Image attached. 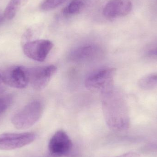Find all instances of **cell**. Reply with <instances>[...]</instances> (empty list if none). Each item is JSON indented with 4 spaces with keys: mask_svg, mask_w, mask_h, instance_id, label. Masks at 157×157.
Returning a JSON list of instances; mask_svg holds the SVG:
<instances>
[{
    "mask_svg": "<svg viewBox=\"0 0 157 157\" xmlns=\"http://www.w3.org/2000/svg\"><path fill=\"white\" fill-rule=\"evenodd\" d=\"M132 8L131 0H110L103 8V15L108 18L125 16Z\"/></svg>",
    "mask_w": 157,
    "mask_h": 157,
    "instance_id": "9c48e42d",
    "label": "cell"
},
{
    "mask_svg": "<svg viewBox=\"0 0 157 157\" xmlns=\"http://www.w3.org/2000/svg\"><path fill=\"white\" fill-rule=\"evenodd\" d=\"M48 147L51 156L61 157L70 154L72 148V143L64 131L59 130L51 138Z\"/></svg>",
    "mask_w": 157,
    "mask_h": 157,
    "instance_id": "52a82bcc",
    "label": "cell"
},
{
    "mask_svg": "<svg viewBox=\"0 0 157 157\" xmlns=\"http://www.w3.org/2000/svg\"><path fill=\"white\" fill-rule=\"evenodd\" d=\"M118 157H126V155Z\"/></svg>",
    "mask_w": 157,
    "mask_h": 157,
    "instance_id": "ac0fdd59",
    "label": "cell"
},
{
    "mask_svg": "<svg viewBox=\"0 0 157 157\" xmlns=\"http://www.w3.org/2000/svg\"><path fill=\"white\" fill-rule=\"evenodd\" d=\"M148 56L157 57V45L150 48L147 52Z\"/></svg>",
    "mask_w": 157,
    "mask_h": 157,
    "instance_id": "e0dca14e",
    "label": "cell"
},
{
    "mask_svg": "<svg viewBox=\"0 0 157 157\" xmlns=\"http://www.w3.org/2000/svg\"><path fill=\"white\" fill-rule=\"evenodd\" d=\"M138 85L140 88L144 90L157 89V73L150 74L139 79Z\"/></svg>",
    "mask_w": 157,
    "mask_h": 157,
    "instance_id": "4fadbf2b",
    "label": "cell"
},
{
    "mask_svg": "<svg viewBox=\"0 0 157 157\" xmlns=\"http://www.w3.org/2000/svg\"><path fill=\"white\" fill-rule=\"evenodd\" d=\"M2 76L6 85L15 88H25L29 84L27 68L21 66L10 68Z\"/></svg>",
    "mask_w": 157,
    "mask_h": 157,
    "instance_id": "ba28073f",
    "label": "cell"
},
{
    "mask_svg": "<svg viewBox=\"0 0 157 157\" xmlns=\"http://www.w3.org/2000/svg\"><path fill=\"white\" fill-rule=\"evenodd\" d=\"M115 70L104 68L96 70L90 74L85 80L86 87L92 91L103 92L113 88Z\"/></svg>",
    "mask_w": 157,
    "mask_h": 157,
    "instance_id": "3957f363",
    "label": "cell"
},
{
    "mask_svg": "<svg viewBox=\"0 0 157 157\" xmlns=\"http://www.w3.org/2000/svg\"><path fill=\"white\" fill-rule=\"evenodd\" d=\"M6 84L2 75L0 74V95L2 94L6 90Z\"/></svg>",
    "mask_w": 157,
    "mask_h": 157,
    "instance_id": "2e32d148",
    "label": "cell"
},
{
    "mask_svg": "<svg viewBox=\"0 0 157 157\" xmlns=\"http://www.w3.org/2000/svg\"><path fill=\"white\" fill-rule=\"evenodd\" d=\"M56 71L57 67L54 65L28 68L29 84L34 89L42 90L48 85Z\"/></svg>",
    "mask_w": 157,
    "mask_h": 157,
    "instance_id": "277c9868",
    "label": "cell"
},
{
    "mask_svg": "<svg viewBox=\"0 0 157 157\" xmlns=\"http://www.w3.org/2000/svg\"><path fill=\"white\" fill-rule=\"evenodd\" d=\"M43 111L42 103L40 101H33L13 116L12 124L17 129L30 128L39 120Z\"/></svg>",
    "mask_w": 157,
    "mask_h": 157,
    "instance_id": "7a4b0ae2",
    "label": "cell"
},
{
    "mask_svg": "<svg viewBox=\"0 0 157 157\" xmlns=\"http://www.w3.org/2000/svg\"><path fill=\"white\" fill-rule=\"evenodd\" d=\"M53 44L48 40H37L27 42L23 46L25 55L36 61H44L52 49Z\"/></svg>",
    "mask_w": 157,
    "mask_h": 157,
    "instance_id": "8992f818",
    "label": "cell"
},
{
    "mask_svg": "<svg viewBox=\"0 0 157 157\" xmlns=\"http://www.w3.org/2000/svg\"><path fill=\"white\" fill-rule=\"evenodd\" d=\"M102 53L100 47L95 44H86L76 48L70 55L71 59L77 62L92 60L97 59Z\"/></svg>",
    "mask_w": 157,
    "mask_h": 157,
    "instance_id": "30bf717a",
    "label": "cell"
},
{
    "mask_svg": "<svg viewBox=\"0 0 157 157\" xmlns=\"http://www.w3.org/2000/svg\"><path fill=\"white\" fill-rule=\"evenodd\" d=\"M36 138L33 132L6 133L0 135V150L18 149L33 143Z\"/></svg>",
    "mask_w": 157,
    "mask_h": 157,
    "instance_id": "5b68a950",
    "label": "cell"
},
{
    "mask_svg": "<svg viewBox=\"0 0 157 157\" xmlns=\"http://www.w3.org/2000/svg\"><path fill=\"white\" fill-rule=\"evenodd\" d=\"M102 108L105 121L109 129L125 130L129 120L122 100L113 88L102 93Z\"/></svg>",
    "mask_w": 157,
    "mask_h": 157,
    "instance_id": "6da1fadb",
    "label": "cell"
},
{
    "mask_svg": "<svg viewBox=\"0 0 157 157\" xmlns=\"http://www.w3.org/2000/svg\"><path fill=\"white\" fill-rule=\"evenodd\" d=\"M12 97L9 95L0 97V115L2 114L9 108L12 103Z\"/></svg>",
    "mask_w": 157,
    "mask_h": 157,
    "instance_id": "9a60e30c",
    "label": "cell"
},
{
    "mask_svg": "<svg viewBox=\"0 0 157 157\" xmlns=\"http://www.w3.org/2000/svg\"><path fill=\"white\" fill-rule=\"evenodd\" d=\"M100 0H72L63 10V13L66 15H73L92 7L98 2Z\"/></svg>",
    "mask_w": 157,
    "mask_h": 157,
    "instance_id": "8fae6325",
    "label": "cell"
},
{
    "mask_svg": "<svg viewBox=\"0 0 157 157\" xmlns=\"http://www.w3.org/2000/svg\"><path fill=\"white\" fill-rule=\"evenodd\" d=\"M27 0H11L5 9L4 17L6 20L13 19L21 7L26 3Z\"/></svg>",
    "mask_w": 157,
    "mask_h": 157,
    "instance_id": "7c38bea8",
    "label": "cell"
},
{
    "mask_svg": "<svg viewBox=\"0 0 157 157\" xmlns=\"http://www.w3.org/2000/svg\"><path fill=\"white\" fill-rule=\"evenodd\" d=\"M68 1L69 0H44L40 6V8L43 11H50L59 7Z\"/></svg>",
    "mask_w": 157,
    "mask_h": 157,
    "instance_id": "5bb4252c",
    "label": "cell"
}]
</instances>
